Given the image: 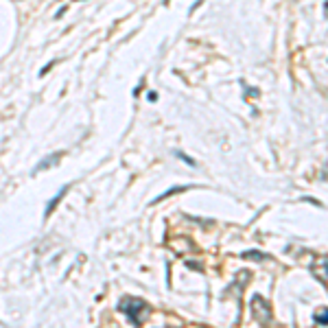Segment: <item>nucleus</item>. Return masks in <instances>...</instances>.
Listing matches in <instances>:
<instances>
[{
  "label": "nucleus",
  "mask_w": 328,
  "mask_h": 328,
  "mask_svg": "<svg viewBox=\"0 0 328 328\" xmlns=\"http://www.w3.org/2000/svg\"><path fill=\"white\" fill-rule=\"evenodd\" d=\"M118 311L129 319V324H134V326L144 324V319L151 315V306L144 300H140V297H123L118 304Z\"/></svg>",
  "instance_id": "nucleus-1"
},
{
  "label": "nucleus",
  "mask_w": 328,
  "mask_h": 328,
  "mask_svg": "<svg viewBox=\"0 0 328 328\" xmlns=\"http://www.w3.org/2000/svg\"><path fill=\"white\" fill-rule=\"evenodd\" d=\"M252 313H254V319L260 324H272V319H274L272 309H269V302L262 295L252 297Z\"/></svg>",
  "instance_id": "nucleus-2"
},
{
  "label": "nucleus",
  "mask_w": 328,
  "mask_h": 328,
  "mask_svg": "<svg viewBox=\"0 0 328 328\" xmlns=\"http://www.w3.org/2000/svg\"><path fill=\"white\" fill-rule=\"evenodd\" d=\"M186 188H188V186H175V188H171V191H166L164 195H160V197H158V199H153V203H158V201H162V199H164V197H171L173 193H182V191H186Z\"/></svg>",
  "instance_id": "nucleus-7"
},
{
  "label": "nucleus",
  "mask_w": 328,
  "mask_h": 328,
  "mask_svg": "<svg viewBox=\"0 0 328 328\" xmlns=\"http://www.w3.org/2000/svg\"><path fill=\"white\" fill-rule=\"evenodd\" d=\"M68 188H70V186H64V188H62V191H59V193H57V195L53 197V199H50V201L46 203V210H44V217H50V213H53V210L57 208V203H59V201L64 199V195H66V193H68Z\"/></svg>",
  "instance_id": "nucleus-4"
},
{
  "label": "nucleus",
  "mask_w": 328,
  "mask_h": 328,
  "mask_svg": "<svg viewBox=\"0 0 328 328\" xmlns=\"http://www.w3.org/2000/svg\"><path fill=\"white\" fill-rule=\"evenodd\" d=\"M59 158H62V151H59V153H55V156H46V158H44V160H42V162H40L38 166H35L33 175H35V173H40V171H44V169H46V166H50V164H55V162H57V160H59Z\"/></svg>",
  "instance_id": "nucleus-5"
},
{
  "label": "nucleus",
  "mask_w": 328,
  "mask_h": 328,
  "mask_svg": "<svg viewBox=\"0 0 328 328\" xmlns=\"http://www.w3.org/2000/svg\"><path fill=\"white\" fill-rule=\"evenodd\" d=\"M175 156H177V158H182V160H184L186 164H191V166H195V160H193V158H188V156H184V153H182V151H177V153H175Z\"/></svg>",
  "instance_id": "nucleus-9"
},
{
  "label": "nucleus",
  "mask_w": 328,
  "mask_h": 328,
  "mask_svg": "<svg viewBox=\"0 0 328 328\" xmlns=\"http://www.w3.org/2000/svg\"><path fill=\"white\" fill-rule=\"evenodd\" d=\"M313 274H315V278H319L328 287V258L326 256L315 258V262H313Z\"/></svg>",
  "instance_id": "nucleus-3"
},
{
  "label": "nucleus",
  "mask_w": 328,
  "mask_h": 328,
  "mask_svg": "<svg viewBox=\"0 0 328 328\" xmlns=\"http://www.w3.org/2000/svg\"><path fill=\"white\" fill-rule=\"evenodd\" d=\"M243 258H252V260H260V258H265V254H260V252H245V254H243Z\"/></svg>",
  "instance_id": "nucleus-8"
},
{
  "label": "nucleus",
  "mask_w": 328,
  "mask_h": 328,
  "mask_svg": "<svg viewBox=\"0 0 328 328\" xmlns=\"http://www.w3.org/2000/svg\"><path fill=\"white\" fill-rule=\"evenodd\" d=\"M147 97H149V101H151V103H153V101H156V99H158V94H156V92H149V94H147Z\"/></svg>",
  "instance_id": "nucleus-11"
},
{
  "label": "nucleus",
  "mask_w": 328,
  "mask_h": 328,
  "mask_svg": "<svg viewBox=\"0 0 328 328\" xmlns=\"http://www.w3.org/2000/svg\"><path fill=\"white\" fill-rule=\"evenodd\" d=\"M55 64H57V62H50V64L46 66V68H42V75H46V72H48L50 68H53V66H55Z\"/></svg>",
  "instance_id": "nucleus-10"
},
{
  "label": "nucleus",
  "mask_w": 328,
  "mask_h": 328,
  "mask_svg": "<svg viewBox=\"0 0 328 328\" xmlns=\"http://www.w3.org/2000/svg\"><path fill=\"white\" fill-rule=\"evenodd\" d=\"M313 319H315V324H319V326H326V324H328V309L317 311L315 315H313Z\"/></svg>",
  "instance_id": "nucleus-6"
}]
</instances>
